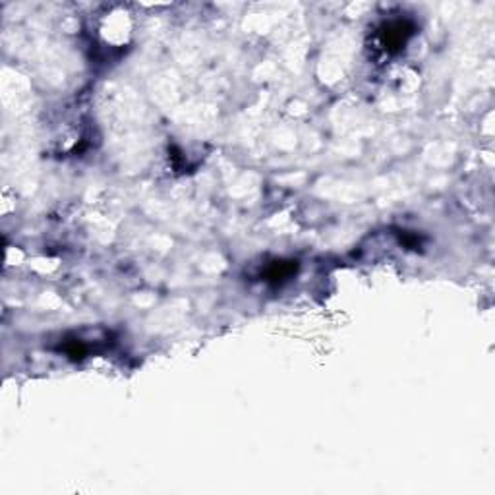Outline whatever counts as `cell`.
Masks as SVG:
<instances>
[{"mask_svg": "<svg viewBox=\"0 0 495 495\" xmlns=\"http://www.w3.org/2000/svg\"><path fill=\"white\" fill-rule=\"evenodd\" d=\"M410 33H412V27L408 26L406 22H393V24H389V26L385 27V31L381 33V35H383V45L387 47V49L403 47Z\"/></svg>", "mask_w": 495, "mask_h": 495, "instance_id": "6da1fadb", "label": "cell"}]
</instances>
